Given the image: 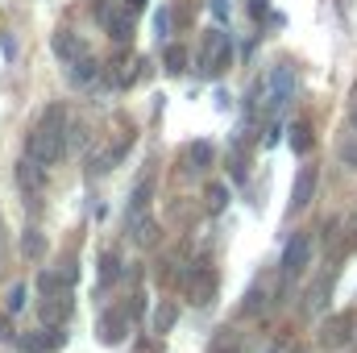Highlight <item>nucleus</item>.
<instances>
[{"instance_id": "nucleus-27", "label": "nucleus", "mask_w": 357, "mask_h": 353, "mask_svg": "<svg viewBox=\"0 0 357 353\" xmlns=\"http://www.w3.org/2000/svg\"><path fill=\"white\" fill-rule=\"evenodd\" d=\"M21 308H25V287L17 283V287L8 291V312H21Z\"/></svg>"}, {"instance_id": "nucleus-6", "label": "nucleus", "mask_w": 357, "mask_h": 353, "mask_svg": "<svg viewBox=\"0 0 357 353\" xmlns=\"http://www.w3.org/2000/svg\"><path fill=\"white\" fill-rule=\"evenodd\" d=\"M216 287H220V278H216V266L191 262V270H187V295H191V303L208 308V303L216 299Z\"/></svg>"}, {"instance_id": "nucleus-7", "label": "nucleus", "mask_w": 357, "mask_h": 353, "mask_svg": "<svg viewBox=\"0 0 357 353\" xmlns=\"http://www.w3.org/2000/svg\"><path fill=\"white\" fill-rule=\"evenodd\" d=\"M307 258H312V237H307V233H295V237L287 241V250H282V262H278L282 278H295V274L307 266Z\"/></svg>"}, {"instance_id": "nucleus-19", "label": "nucleus", "mask_w": 357, "mask_h": 353, "mask_svg": "<svg viewBox=\"0 0 357 353\" xmlns=\"http://www.w3.org/2000/svg\"><path fill=\"white\" fill-rule=\"evenodd\" d=\"M67 75H71V84H91V80L100 75V63H96L91 54H84V59H75V63L67 67Z\"/></svg>"}, {"instance_id": "nucleus-33", "label": "nucleus", "mask_w": 357, "mask_h": 353, "mask_svg": "<svg viewBox=\"0 0 357 353\" xmlns=\"http://www.w3.org/2000/svg\"><path fill=\"white\" fill-rule=\"evenodd\" d=\"M354 125H357V108H354Z\"/></svg>"}, {"instance_id": "nucleus-8", "label": "nucleus", "mask_w": 357, "mask_h": 353, "mask_svg": "<svg viewBox=\"0 0 357 353\" xmlns=\"http://www.w3.org/2000/svg\"><path fill=\"white\" fill-rule=\"evenodd\" d=\"M96 333H100L104 345H121L125 333H129V308H112V312H104L100 324H96Z\"/></svg>"}, {"instance_id": "nucleus-13", "label": "nucleus", "mask_w": 357, "mask_h": 353, "mask_svg": "<svg viewBox=\"0 0 357 353\" xmlns=\"http://www.w3.org/2000/svg\"><path fill=\"white\" fill-rule=\"evenodd\" d=\"M67 337L59 333V329H42V333H29V337H17V345L25 353H54L59 345H63Z\"/></svg>"}, {"instance_id": "nucleus-29", "label": "nucleus", "mask_w": 357, "mask_h": 353, "mask_svg": "<svg viewBox=\"0 0 357 353\" xmlns=\"http://www.w3.org/2000/svg\"><path fill=\"white\" fill-rule=\"evenodd\" d=\"M212 13H216V17L225 21V17H229V4H225V0H212Z\"/></svg>"}, {"instance_id": "nucleus-18", "label": "nucleus", "mask_w": 357, "mask_h": 353, "mask_svg": "<svg viewBox=\"0 0 357 353\" xmlns=\"http://www.w3.org/2000/svg\"><path fill=\"white\" fill-rule=\"evenodd\" d=\"M212 154H216V150H212L208 142H191V146H187V171H195V175L208 171V167H212Z\"/></svg>"}, {"instance_id": "nucleus-23", "label": "nucleus", "mask_w": 357, "mask_h": 353, "mask_svg": "<svg viewBox=\"0 0 357 353\" xmlns=\"http://www.w3.org/2000/svg\"><path fill=\"white\" fill-rule=\"evenodd\" d=\"M21 254H25V258H33V262L46 254V241H42V233H38V229H25V237H21Z\"/></svg>"}, {"instance_id": "nucleus-5", "label": "nucleus", "mask_w": 357, "mask_h": 353, "mask_svg": "<svg viewBox=\"0 0 357 353\" xmlns=\"http://www.w3.org/2000/svg\"><path fill=\"white\" fill-rule=\"evenodd\" d=\"M354 329H357V316H354V312H337V316H328V320L320 324L316 341H320V350H345V345L357 337Z\"/></svg>"}, {"instance_id": "nucleus-11", "label": "nucleus", "mask_w": 357, "mask_h": 353, "mask_svg": "<svg viewBox=\"0 0 357 353\" xmlns=\"http://www.w3.org/2000/svg\"><path fill=\"white\" fill-rule=\"evenodd\" d=\"M17 183H21V191H25V195H38V191L46 187V167H42V163H33V158L25 154V158L17 163Z\"/></svg>"}, {"instance_id": "nucleus-14", "label": "nucleus", "mask_w": 357, "mask_h": 353, "mask_svg": "<svg viewBox=\"0 0 357 353\" xmlns=\"http://www.w3.org/2000/svg\"><path fill=\"white\" fill-rule=\"evenodd\" d=\"M67 316H71V291H59V295H50V299L42 303V320H46L50 329H59Z\"/></svg>"}, {"instance_id": "nucleus-26", "label": "nucleus", "mask_w": 357, "mask_h": 353, "mask_svg": "<svg viewBox=\"0 0 357 353\" xmlns=\"http://www.w3.org/2000/svg\"><path fill=\"white\" fill-rule=\"evenodd\" d=\"M154 29H158V42H167L171 38V13L162 8V13H154Z\"/></svg>"}, {"instance_id": "nucleus-12", "label": "nucleus", "mask_w": 357, "mask_h": 353, "mask_svg": "<svg viewBox=\"0 0 357 353\" xmlns=\"http://www.w3.org/2000/svg\"><path fill=\"white\" fill-rule=\"evenodd\" d=\"M50 46H54V54H59V59H63L67 67H71L75 59H84V54H88V46H84V38H79V33H71V29H59Z\"/></svg>"}, {"instance_id": "nucleus-21", "label": "nucleus", "mask_w": 357, "mask_h": 353, "mask_svg": "<svg viewBox=\"0 0 357 353\" xmlns=\"http://www.w3.org/2000/svg\"><path fill=\"white\" fill-rule=\"evenodd\" d=\"M116 278H121V254L108 250V254L100 258V287H108V283H116Z\"/></svg>"}, {"instance_id": "nucleus-30", "label": "nucleus", "mask_w": 357, "mask_h": 353, "mask_svg": "<svg viewBox=\"0 0 357 353\" xmlns=\"http://www.w3.org/2000/svg\"><path fill=\"white\" fill-rule=\"evenodd\" d=\"M13 333H8V320H0V341H8Z\"/></svg>"}, {"instance_id": "nucleus-20", "label": "nucleus", "mask_w": 357, "mask_h": 353, "mask_svg": "<svg viewBox=\"0 0 357 353\" xmlns=\"http://www.w3.org/2000/svg\"><path fill=\"white\" fill-rule=\"evenodd\" d=\"M266 295H270V283H254L250 295H245V303H241V312H245V316H258V312L266 308Z\"/></svg>"}, {"instance_id": "nucleus-28", "label": "nucleus", "mask_w": 357, "mask_h": 353, "mask_svg": "<svg viewBox=\"0 0 357 353\" xmlns=\"http://www.w3.org/2000/svg\"><path fill=\"white\" fill-rule=\"evenodd\" d=\"M341 158H345V167H354V171H357V137L345 146V150H341Z\"/></svg>"}, {"instance_id": "nucleus-22", "label": "nucleus", "mask_w": 357, "mask_h": 353, "mask_svg": "<svg viewBox=\"0 0 357 353\" xmlns=\"http://www.w3.org/2000/svg\"><path fill=\"white\" fill-rule=\"evenodd\" d=\"M291 150H295V154H307V150H312V125H307V121H295V129H291Z\"/></svg>"}, {"instance_id": "nucleus-4", "label": "nucleus", "mask_w": 357, "mask_h": 353, "mask_svg": "<svg viewBox=\"0 0 357 353\" xmlns=\"http://www.w3.org/2000/svg\"><path fill=\"white\" fill-rule=\"evenodd\" d=\"M96 21L108 29V38L125 42V38H133L137 4H133V0H100V4H96Z\"/></svg>"}, {"instance_id": "nucleus-25", "label": "nucleus", "mask_w": 357, "mask_h": 353, "mask_svg": "<svg viewBox=\"0 0 357 353\" xmlns=\"http://www.w3.org/2000/svg\"><path fill=\"white\" fill-rule=\"evenodd\" d=\"M162 63H167L171 75H178V71L187 67V50H183V46H167V50H162Z\"/></svg>"}, {"instance_id": "nucleus-17", "label": "nucleus", "mask_w": 357, "mask_h": 353, "mask_svg": "<svg viewBox=\"0 0 357 353\" xmlns=\"http://www.w3.org/2000/svg\"><path fill=\"white\" fill-rule=\"evenodd\" d=\"M125 229L133 233V241H137V246H154V241H158V225H154V216H150V212H146V216L125 220Z\"/></svg>"}, {"instance_id": "nucleus-16", "label": "nucleus", "mask_w": 357, "mask_h": 353, "mask_svg": "<svg viewBox=\"0 0 357 353\" xmlns=\"http://www.w3.org/2000/svg\"><path fill=\"white\" fill-rule=\"evenodd\" d=\"M175 324H178V303L175 299H162V303L154 308V316H150V329L162 337V333H171Z\"/></svg>"}, {"instance_id": "nucleus-1", "label": "nucleus", "mask_w": 357, "mask_h": 353, "mask_svg": "<svg viewBox=\"0 0 357 353\" xmlns=\"http://www.w3.org/2000/svg\"><path fill=\"white\" fill-rule=\"evenodd\" d=\"M63 150H67V112H63V104H50V108L38 117V125L29 129L25 154H29L33 163L50 167V163L63 158Z\"/></svg>"}, {"instance_id": "nucleus-10", "label": "nucleus", "mask_w": 357, "mask_h": 353, "mask_svg": "<svg viewBox=\"0 0 357 353\" xmlns=\"http://www.w3.org/2000/svg\"><path fill=\"white\" fill-rule=\"evenodd\" d=\"M328 295H333V270H324V274L307 287V295H303V312H307V316H320V312L328 308Z\"/></svg>"}, {"instance_id": "nucleus-32", "label": "nucleus", "mask_w": 357, "mask_h": 353, "mask_svg": "<svg viewBox=\"0 0 357 353\" xmlns=\"http://www.w3.org/2000/svg\"><path fill=\"white\" fill-rule=\"evenodd\" d=\"M133 4H137V8H142V4H146V0H133Z\"/></svg>"}, {"instance_id": "nucleus-24", "label": "nucleus", "mask_w": 357, "mask_h": 353, "mask_svg": "<svg viewBox=\"0 0 357 353\" xmlns=\"http://www.w3.org/2000/svg\"><path fill=\"white\" fill-rule=\"evenodd\" d=\"M204 200H208V208H212V212H220V208L229 204V187H225V183H208Z\"/></svg>"}, {"instance_id": "nucleus-15", "label": "nucleus", "mask_w": 357, "mask_h": 353, "mask_svg": "<svg viewBox=\"0 0 357 353\" xmlns=\"http://www.w3.org/2000/svg\"><path fill=\"white\" fill-rule=\"evenodd\" d=\"M150 195H154V179H142V183L133 187V195H129L125 220H133V216H146V212H150Z\"/></svg>"}, {"instance_id": "nucleus-9", "label": "nucleus", "mask_w": 357, "mask_h": 353, "mask_svg": "<svg viewBox=\"0 0 357 353\" xmlns=\"http://www.w3.org/2000/svg\"><path fill=\"white\" fill-rule=\"evenodd\" d=\"M316 183H320V171L316 167H299V175L291 183V212H303L316 195Z\"/></svg>"}, {"instance_id": "nucleus-31", "label": "nucleus", "mask_w": 357, "mask_h": 353, "mask_svg": "<svg viewBox=\"0 0 357 353\" xmlns=\"http://www.w3.org/2000/svg\"><path fill=\"white\" fill-rule=\"evenodd\" d=\"M262 4H266V0H254V13H262Z\"/></svg>"}, {"instance_id": "nucleus-3", "label": "nucleus", "mask_w": 357, "mask_h": 353, "mask_svg": "<svg viewBox=\"0 0 357 353\" xmlns=\"http://www.w3.org/2000/svg\"><path fill=\"white\" fill-rule=\"evenodd\" d=\"M229 63H233V38L225 29H204V38H199V75L216 80Z\"/></svg>"}, {"instance_id": "nucleus-2", "label": "nucleus", "mask_w": 357, "mask_h": 353, "mask_svg": "<svg viewBox=\"0 0 357 353\" xmlns=\"http://www.w3.org/2000/svg\"><path fill=\"white\" fill-rule=\"evenodd\" d=\"M254 96H262L254 108H262L266 117H278V112L287 108V100L295 96V67H291V63H274L266 71V80L254 88Z\"/></svg>"}]
</instances>
